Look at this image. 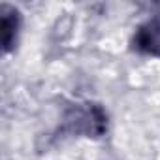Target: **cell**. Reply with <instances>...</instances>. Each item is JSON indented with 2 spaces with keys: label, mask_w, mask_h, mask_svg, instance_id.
I'll return each mask as SVG.
<instances>
[{
  "label": "cell",
  "mask_w": 160,
  "mask_h": 160,
  "mask_svg": "<svg viewBox=\"0 0 160 160\" xmlns=\"http://www.w3.org/2000/svg\"><path fill=\"white\" fill-rule=\"evenodd\" d=\"M138 45L149 53L160 55V21H152L145 28H141L138 36Z\"/></svg>",
  "instance_id": "obj_1"
}]
</instances>
